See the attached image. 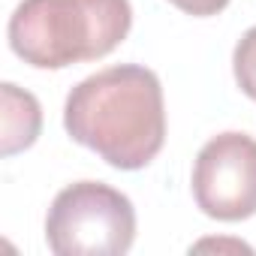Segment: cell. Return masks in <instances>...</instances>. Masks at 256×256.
Returning <instances> with one entry per match:
<instances>
[{
	"mask_svg": "<svg viewBox=\"0 0 256 256\" xmlns=\"http://www.w3.org/2000/svg\"><path fill=\"white\" fill-rule=\"evenodd\" d=\"M72 142L100 154L108 166L145 169L166 142V102L154 70L120 64L78 82L64 106Z\"/></svg>",
	"mask_w": 256,
	"mask_h": 256,
	"instance_id": "6da1fadb",
	"label": "cell"
},
{
	"mask_svg": "<svg viewBox=\"0 0 256 256\" xmlns=\"http://www.w3.org/2000/svg\"><path fill=\"white\" fill-rule=\"evenodd\" d=\"M133 28L130 0H22L10 48L36 70H64L114 52Z\"/></svg>",
	"mask_w": 256,
	"mask_h": 256,
	"instance_id": "7a4b0ae2",
	"label": "cell"
},
{
	"mask_svg": "<svg viewBox=\"0 0 256 256\" xmlns=\"http://www.w3.org/2000/svg\"><path fill=\"white\" fill-rule=\"evenodd\" d=\"M136 238V208L102 181L64 187L46 217V241L58 256H120Z\"/></svg>",
	"mask_w": 256,
	"mask_h": 256,
	"instance_id": "3957f363",
	"label": "cell"
},
{
	"mask_svg": "<svg viewBox=\"0 0 256 256\" xmlns=\"http://www.w3.org/2000/svg\"><path fill=\"white\" fill-rule=\"evenodd\" d=\"M193 196L202 214L238 223L256 214V139L220 133L202 145L193 163Z\"/></svg>",
	"mask_w": 256,
	"mask_h": 256,
	"instance_id": "277c9868",
	"label": "cell"
},
{
	"mask_svg": "<svg viewBox=\"0 0 256 256\" xmlns=\"http://www.w3.org/2000/svg\"><path fill=\"white\" fill-rule=\"evenodd\" d=\"M0 114H4V136H0V154L4 157H12L18 151H28L40 130H42V108H40V100L12 84V82H4L0 84Z\"/></svg>",
	"mask_w": 256,
	"mask_h": 256,
	"instance_id": "5b68a950",
	"label": "cell"
},
{
	"mask_svg": "<svg viewBox=\"0 0 256 256\" xmlns=\"http://www.w3.org/2000/svg\"><path fill=\"white\" fill-rule=\"evenodd\" d=\"M232 70H235L238 88L250 100H256V24L238 40L235 54H232Z\"/></svg>",
	"mask_w": 256,
	"mask_h": 256,
	"instance_id": "8992f818",
	"label": "cell"
},
{
	"mask_svg": "<svg viewBox=\"0 0 256 256\" xmlns=\"http://www.w3.org/2000/svg\"><path fill=\"white\" fill-rule=\"evenodd\" d=\"M172 6H178L181 12L187 16H196V18H208V16H217L229 6V0H169Z\"/></svg>",
	"mask_w": 256,
	"mask_h": 256,
	"instance_id": "52a82bcc",
	"label": "cell"
},
{
	"mask_svg": "<svg viewBox=\"0 0 256 256\" xmlns=\"http://www.w3.org/2000/svg\"><path fill=\"white\" fill-rule=\"evenodd\" d=\"M193 250H244V253H250L253 247H247L244 241H226V238H220V241H214V238H208V241H199V244H193Z\"/></svg>",
	"mask_w": 256,
	"mask_h": 256,
	"instance_id": "ba28073f",
	"label": "cell"
}]
</instances>
